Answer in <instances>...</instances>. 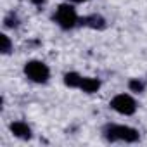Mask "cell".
Listing matches in <instances>:
<instances>
[{"mask_svg":"<svg viewBox=\"0 0 147 147\" xmlns=\"http://www.w3.org/2000/svg\"><path fill=\"white\" fill-rule=\"evenodd\" d=\"M100 80L99 78H94V76H83L82 80V85H80V90L85 92V94H97L100 90Z\"/></svg>","mask_w":147,"mask_h":147,"instance_id":"7","label":"cell"},{"mask_svg":"<svg viewBox=\"0 0 147 147\" xmlns=\"http://www.w3.org/2000/svg\"><path fill=\"white\" fill-rule=\"evenodd\" d=\"M9 130H11V133H12L16 138H21V140H30V138L33 137L31 126H30L26 121H21V119L12 121V123L9 125Z\"/></svg>","mask_w":147,"mask_h":147,"instance_id":"5","label":"cell"},{"mask_svg":"<svg viewBox=\"0 0 147 147\" xmlns=\"http://www.w3.org/2000/svg\"><path fill=\"white\" fill-rule=\"evenodd\" d=\"M23 73L30 82H33L36 85H45L50 80V67L43 61H38V59L28 61L23 67Z\"/></svg>","mask_w":147,"mask_h":147,"instance_id":"3","label":"cell"},{"mask_svg":"<svg viewBox=\"0 0 147 147\" xmlns=\"http://www.w3.org/2000/svg\"><path fill=\"white\" fill-rule=\"evenodd\" d=\"M109 106H111L113 111H116L121 116H133L137 113V107H138L137 100L130 94H118V95H114L111 99Z\"/></svg>","mask_w":147,"mask_h":147,"instance_id":"4","label":"cell"},{"mask_svg":"<svg viewBox=\"0 0 147 147\" xmlns=\"http://www.w3.org/2000/svg\"><path fill=\"white\" fill-rule=\"evenodd\" d=\"M28 2H31L33 5H38V7H40V5H43V4L47 2V0H28Z\"/></svg>","mask_w":147,"mask_h":147,"instance_id":"11","label":"cell"},{"mask_svg":"<svg viewBox=\"0 0 147 147\" xmlns=\"http://www.w3.org/2000/svg\"><path fill=\"white\" fill-rule=\"evenodd\" d=\"M80 24L87 26V28H92V30H104L106 28V19L102 16H99V14H90V16L82 18Z\"/></svg>","mask_w":147,"mask_h":147,"instance_id":"6","label":"cell"},{"mask_svg":"<svg viewBox=\"0 0 147 147\" xmlns=\"http://www.w3.org/2000/svg\"><path fill=\"white\" fill-rule=\"evenodd\" d=\"M62 80H64V85H66V87L80 90V85H82L83 76L80 75V73H76V71H69V73H66V75H64Z\"/></svg>","mask_w":147,"mask_h":147,"instance_id":"8","label":"cell"},{"mask_svg":"<svg viewBox=\"0 0 147 147\" xmlns=\"http://www.w3.org/2000/svg\"><path fill=\"white\" fill-rule=\"evenodd\" d=\"M102 137L107 142H121V144H135L140 140V133L137 128L119 123H107L102 128Z\"/></svg>","mask_w":147,"mask_h":147,"instance_id":"1","label":"cell"},{"mask_svg":"<svg viewBox=\"0 0 147 147\" xmlns=\"http://www.w3.org/2000/svg\"><path fill=\"white\" fill-rule=\"evenodd\" d=\"M54 23L64 31H69L73 28H76L80 24V16H78L75 5H73L71 2L61 4L55 9V12H54Z\"/></svg>","mask_w":147,"mask_h":147,"instance_id":"2","label":"cell"},{"mask_svg":"<svg viewBox=\"0 0 147 147\" xmlns=\"http://www.w3.org/2000/svg\"><path fill=\"white\" fill-rule=\"evenodd\" d=\"M128 88H130V92L142 94V92L145 90V83H144L142 80H138V78H131V80L128 82Z\"/></svg>","mask_w":147,"mask_h":147,"instance_id":"10","label":"cell"},{"mask_svg":"<svg viewBox=\"0 0 147 147\" xmlns=\"http://www.w3.org/2000/svg\"><path fill=\"white\" fill-rule=\"evenodd\" d=\"M67 2H71V4H85L88 0H67Z\"/></svg>","mask_w":147,"mask_h":147,"instance_id":"12","label":"cell"},{"mask_svg":"<svg viewBox=\"0 0 147 147\" xmlns=\"http://www.w3.org/2000/svg\"><path fill=\"white\" fill-rule=\"evenodd\" d=\"M0 43H2V47H0V52H2L4 55H9V54L12 52V42H11L9 35H5V33L0 35Z\"/></svg>","mask_w":147,"mask_h":147,"instance_id":"9","label":"cell"}]
</instances>
